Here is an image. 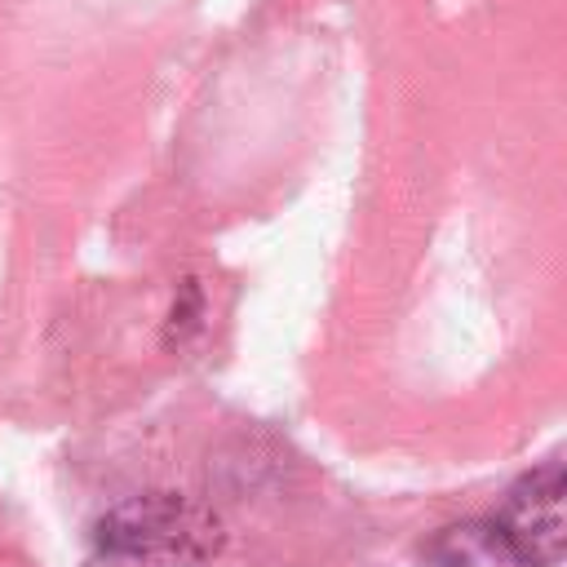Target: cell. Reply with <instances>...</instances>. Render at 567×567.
I'll use <instances>...</instances> for the list:
<instances>
[{
	"instance_id": "obj_1",
	"label": "cell",
	"mask_w": 567,
	"mask_h": 567,
	"mask_svg": "<svg viewBox=\"0 0 567 567\" xmlns=\"http://www.w3.org/2000/svg\"><path fill=\"white\" fill-rule=\"evenodd\" d=\"M93 549L106 567H204L221 549V523L177 492H146L97 518Z\"/></svg>"
},
{
	"instance_id": "obj_2",
	"label": "cell",
	"mask_w": 567,
	"mask_h": 567,
	"mask_svg": "<svg viewBox=\"0 0 567 567\" xmlns=\"http://www.w3.org/2000/svg\"><path fill=\"white\" fill-rule=\"evenodd\" d=\"M563 496H567V474H563L558 456H549L545 465H536L505 492L492 527H496L505 554L514 558V567H558L563 563V554H567Z\"/></svg>"
},
{
	"instance_id": "obj_3",
	"label": "cell",
	"mask_w": 567,
	"mask_h": 567,
	"mask_svg": "<svg viewBox=\"0 0 567 567\" xmlns=\"http://www.w3.org/2000/svg\"><path fill=\"white\" fill-rule=\"evenodd\" d=\"M425 567H514L505 554L492 518L483 523H452L425 545Z\"/></svg>"
}]
</instances>
